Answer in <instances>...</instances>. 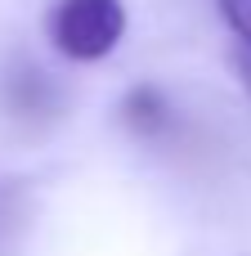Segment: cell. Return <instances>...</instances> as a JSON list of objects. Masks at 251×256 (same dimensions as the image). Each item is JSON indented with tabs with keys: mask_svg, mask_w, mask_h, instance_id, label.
Returning <instances> with one entry per match:
<instances>
[{
	"mask_svg": "<svg viewBox=\"0 0 251 256\" xmlns=\"http://www.w3.org/2000/svg\"><path fill=\"white\" fill-rule=\"evenodd\" d=\"M0 117L27 135H40L67 117V86L31 54H13L0 68Z\"/></svg>",
	"mask_w": 251,
	"mask_h": 256,
	"instance_id": "obj_2",
	"label": "cell"
},
{
	"mask_svg": "<svg viewBox=\"0 0 251 256\" xmlns=\"http://www.w3.org/2000/svg\"><path fill=\"white\" fill-rule=\"evenodd\" d=\"M234 68H238V81H243V94L251 99V45H238V54H234Z\"/></svg>",
	"mask_w": 251,
	"mask_h": 256,
	"instance_id": "obj_5",
	"label": "cell"
},
{
	"mask_svg": "<svg viewBox=\"0 0 251 256\" xmlns=\"http://www.w3.org/2000/svg\"><path fill=\"white\" fill-rule=\"evenodd\" d=\"M130 14L121 0H54L45 14V40L67 63H103L126 40Z\"/></svg>",
	"mask_w": 251,
	"mask_h": 256,
	"instance_id": "obj_1",
	"label": "cell"
},
{
	"mask_svg": "<svg viewBox=\"0 0 251 256\" xmlns=\"http://www.w3.org/2000/svg\"><path fill=\"white\" fill-rule=\"evenodd\" d=\"M225 27L238 36V45H251V0H216Z\"/></svg>",
	"mask_w": 251,
	"mask_h": 256,
	"instance_id": "obj_4",
	"label": "cell"
},
{
	"mask_svg": "<svg viewBox=\"0 0 251 256\" xmlns=\"http://www.w3.org/2000/svg\"><path fill=\"white\" fill-rule=\"evenodd\" d=\"M117 122L135 144H148V148H166V144L184 140V112L175 108V99L162 81L126 86V94L117 99Z\"/></svg>",
	"mask_w": 251,
	"mask_h": 256,
	"instance_id": "obj_3",
	"label": "cell"
}]
</instances>
